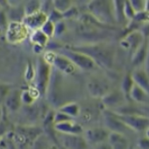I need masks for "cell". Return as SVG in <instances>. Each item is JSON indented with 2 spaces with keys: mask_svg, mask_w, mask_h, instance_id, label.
Instances as JSON below:
<instances>
[{
  "mask_svg": "<svg viewBox=\"0 0 149 149\" xmlns=\"http://www.w3.org/2000/svg\"><path fill=\"white\" fill-rule=\"evenodd\" d=\"M71 48L80 51L90 57L97 66L104 69L112 68L116 57V48L112 44L106 43H91Z\"/></svg>",
  "mask_w": 149,
  "mask_h": 149,
  "instance_id": "6da1fadb",
  "label": "cell"
},
{
  "mask_svg": "<svg viewBox=\"0 0 149 149\" xmlns=\"http://www.w3.org/2000/svg\"><path fill=\"white\" fill-rule=\"evenodd\" d=\"M87 8L89 14L101 23L108 25L117 23L113 0H90Z\"/></svg>",
  "mask_w": 149,
  "mask_h": 149,
  "instance_id": "7a4b0ae2",
  "label": "cell"
},
{
  "mask_svg": "<svg viewBox=\"0 0 149 149\" xmlns=\"http://www.w3.org/2000/svg\"><path fill=\"white\" fill-rule=\"evenodd\" d=\"M61 54L67 57L75 65L76 68H80L83 71H93L97 68V64L94 60L89 57L87 54L75 50L71 47H67L64 49L60 50Z\"/></svg>",
  "mask_w": 149,
  "mask_h": 149,
  "instance_id": "3957f363",
  "label": "cell"
},
{
  "mask_svg": "<svg viewBox=\"0 0 149 149\" xmlns=\"http://www.w3.org/2000/svg\"><path fill=\"white\" fill-rule=\"evenodd\" d=\"M51 65L43 58H40L37 62L34 75L36 79V89L38 90L40 95H44L47 93L51 78Z\"/></svg>",
  "mask_w": 149,
  "mask_h": 149,
  "instance_id": "277c9868",
  "label": "cell"
},
{
  "mask_svg": "<svg viewBox=\"0 0 149 149\" xmlns=\"http://www.w3.org/2000/svg\"><path fill=\"white\" fill-rule=\"evenodd\" d=\"M43 58L51 66L53 65L54 69L63 73L64 75H71L76 70V65L67 57H65L61 53L48 52L45 54Z\"/></svg>",
  "mask_w": 149,
  "mask_h": 149,
  "instance_id": "5b68a950",
  "label": "cell"
},
{
  "mask_svg": "<svg viewBox=\"0 0 149 149\" xmlns=\"http://www.w3.org/2000/svg\"><path fill=\"white\" fill-rule=\"evenodd\" d=\"M86 87L90 95L94 98H102L112 89L110 81L100 75L91 76L86 84Z\"/></svg>",
  "mask_w": 149,
  "mask_h": 149,
  "instance_id": "8992f818",
  "label": "cell"
},
{
  "mask_svg": "<svg viewBox=\"0 0 149 149\" xmlns=\"http://www.w3.org/2000/svg\"><path fill=\"white\" fill-rule=\"evenodd\" d=\"M118 117L133 132H147L148 131L149 120L148 115L144 114H120L117 113Z\"/></svg>",
  "mask_w": 149,
  "mask_h": 149,
  "instance_id": "52a82bcc",
  "label": "cell"
},
{
  "mask_svg": "<svg viewBox=\"0 0 149 149\" xmlns=\"http://www.w3.org/2000/svg\"><path fill=\"white\" fill-rule=\"evenodd\" d=\"M103 117H104L105 127L110 132L120 133V134H123L126 135L129 133L133 132L118 117V115L116 114L115 112H113L110 109H106L104 111Z\"/></svg>",
  "mask_w": 149,
  "mask_h": 149,
  "instance_id": "ba28073f",
  "label": "cell"
},
{
  "mask_svg": "<svg viewBox=\"0 0 149 149\" xmlns=\"http://www.w3.org/2000/svg\"><path fill=\"white\" fill-rule=\"evenodd\" d=\"M147 39L148 38H145L140 30H133L130 31L126 35V37L121 40L120 44L124 49L131 52L133 54Z\"/></svg>",
  "mask_w": 149,
  "mask_h": 149,
  "instance_id": "9c48e42d",
  "label": "cell"
},
{
  "mask_svg": "<svg viewBox=\"0 0 149 149\" xmlns=\"http://www.w3.org/2000/svg\"><path fill=\"white\" fill-rule=\"evenodd\" d=\"M109 134L110 131L106 127H93L85 131L83 138L88 146H98L107 142Z\"/></svg>",
  "mask_w": 149,
  "mask_h": 149,
  "instance_id": "30bf717a",
  "label": "cell"
},
{
  "mask_svg": "<svg viewBox=\"0 0 149 149\" xmlns=\"http://www.w3.org/2000/svg\"><path fill=\"white\" fill-rule=\"evenodd\" d=\"M28 28L22 21H11L8 26L7 38L11 43H19L28 35Z\"/></svg>",
  "mask_w": 149,
  "mask_h": 149,
  "instance_id": "8fae6325",
  "label": "cell"
},
{
  "mask_svg": "<svg viewBox=\"0 0 149 149\" xmlns=\"http://www.w3.org/2000/svg\"><path fill=\"white\" fill-rule=\"evenodd\" d=\"M58 141L63 148L70 149H81L88 148L83 136L81 134H68L58 133Z\"/></svg>",
  "mask_w": 149,
  "mask_h": 149,
  "instance_id": "7c38bea8",
  "label": "cell"
},
{
  "mask_svg": "<svg viewBox=\"0 0 149 149\" xmlns=\"http://www.w3.org/2000/svg\"><path fill=\"white\" fill-rule=\"evenodd\" d=\"M47 19V14L42 10H39L35 12L25 15L22 19V22L28 29L35 31L40 29Z\"/></svg>",
  "mask_w": 149,
  "mask_h": 149,
  "instance_id": "4fadbf2b",
  "label": "cell"
},
{
  "mask_svg": "<svg viewBox=\"0 0 149 149\" xmlns=\"http://www.w3.org/2000/svg\"><path fill=\"white\" fill-rule=\"evenodd\" d=\"M101 99L103 104L105 106V107H107V109L113 110L125 104L126 95L123 93L121 90L112 89Z\"/></svg>",
  "mask_w": 149,
  "mask_h": 149,
  "instance_id": "5bb4252c",
  "label": "cell"
},
{
  "mask_svg": "<svg viewBox=\"0 0 149 149\" xmlns=\"http://www.w3.org/2000/svg\"><path fill=\"white\" fill-rule=\"evenodd\" d=\"M54 128L57 133L68 134H82L83 132L82 126L75 122L73 120L54 124Z\"/></svg>",
  "mask_w": 149,
  "mask_h": 149,
  "instance_id": "9a60e30c",
  "label": "cell"
},
{
  "mask_svg": "<svg viewBox=\"0 0 149 149\" xmlns=\"http://www.w3.org/2000/svg\"><path fill=\"white\" fill-rule=\"evenodd\" d=\"M107 143H109L112 148L126 149L130 147V141L126 135L116 132H110Z\"/></svg>",
  "mask_w": 149,
  "mask_h": 149,
  "instance_id": "2e32d148",
  "label": "cell"
},
{
  "mask_svg": "<svg viewBox=\"0 0 149 149\" xmlns=\"http://www.w3.org/2000/svg\"><path fill=\"white\" fill-rule=\"evenodd\" d=\"M131 77H132L135 85L141 86L145 91L148 92V73L147 71H145L142 68H137L131 73Z\"/></svg>",
  "mask_w": 149,
  "mask_h": 149,
  "instance_id": "e0dca14e",
  "label": "cell"
},
{
  "mask_svg": "<svg viewBox=\"0 0 149 149\" xmlns=\"http://www.w3.org/2000/svg\"><path fill=\"white\" fill-rule=\"evenodd\" d=\"M128 97L137 104L144 105L148 102V92L135 84L133 86Z\"/></svg>",
  "mask_w": 149,
  "mask_h": 149,
  "instance_id": "ac0fdd59",
  "label": "cell"
},
{
  "mask_svg": "<svg viewBox=\"0 0 149 149\" xmlns=\"http://www.w3.org/2000/svg\"><path fill=\"white\" fill-rule=\"evenodd\" d=\"M148 39L132 54V62L133 65L140 66L141 65H144L145 60H147L148 58Z\"/></svg>",
  "mask_w": 149,
  "mask_h": 149,
  "instance_id": "d6986e66",
  "label": "cell"
},
{
  "mask_svg": "<svg viewBox=\"0 0 149 149\" xmlns=\"http://www.w3.org/2000/svg\"><path fill=\"white\" fill-rule=\"evenodd\" d=\"M59 110L65 113L71 118H76L80 113V107L77 103L73 101H68L59 107Z\"/></svg>",
  "mask_w": 149,
  "mask_h": 149,
  "instance_id": "ffe728a7",
  "label": "cell"
},
{
  "mask_svg": "<svg viewBox=\"0 0 149 149\" xmlns=\"http://www.w3.org/2000/svg\"><path fill=\"white\" fill-rule=\"evenodd\" d=\"M30 40L33 45H38L45 47L48 43L49 38L40 29H38V30L32 31V33L31 34V37H30Z\"/></svg>",
  "mask_w": 149,
  "mask_h": 149,
  "instance_id": "44dd1931",
  "label": "cell"
},
{
  "mask_svg": "<svg viewBox=\"0 0 149 149\" xmlns=\"http://www.w3.org/2000/svg\"><path fill=\"white\" fill-rule=\"evenodd\" d=\"M134 85V82L131 77V74H126L121 83V91L123 92V93L126 96H129V93L133 87V86Z\"/></svg>",
  "mask_w": 149,
  "mask_h": 149,
  "instance_id": "7402d4cb",
  "label": "cell"
},
{
  "mask_svg": "<svg viewBox=\"0 0 149 149\" xmlns=\"http://www.w3.org/2000/svg\"><path fill=\"white\" fill-rule=\"evenodd\" d=\"M40 7H41L40 0H29L27 2V3L25 4V6L24 7L25 15L35 12V11L40 10Z\"/></svg>",
  "mask_w": 149,
  "mask_h": 149,
  "instance_id": "603a6c76",
  "label": "cell"
},
{
  "mask_svg": "<svg viewBox=\"0 0 149 149\" xmlns=\"http://www.w3.org/2000/svg\"><path fill=\"white\" fill-rule=\"evenodd\" d=\"M72 2H73V0H54V9H56L61 12H64L68 9H69L70 7L73 6Z\"/></svg>",
  "mask_w": 149,
  "mask_h": 149,
  "instance_id": "cb8c5ba5",
  "label": "cell"
},
{
  "mask_svg": "<svg viewBox=\"0 0 149 149\" xmlns=\"http://www.w3.org/2000/svg\"><path fill=\"white\" fill-rule=\"evenodd\" d=\"M40 30L48 37V38H52L54 37V23H53L51 20L47 19L44 24L41 26Z\"/></svg>",
  "mask_w": 149,
  "mask_h": 149,
  "instance_id": "d4e9b609",
  "label": "cell"
},
{
  "mask_svg": "<svg viewBox=\"0 0 149 149\" xmlns=\"http://www.w3.org/2000/svg\"><path fill=\"white\" fill-rule=\"evenodd\" d=\"M129 2L134 9L135 12L147 10L148 0H129Z\"/></svg>",
  "mask_w": 149,
  "mask_h": 149,
  "instance_id": "484cf974",
  "label": "cell"
},
{
  "mask_svg": "<svg viewBox=\"0 0 149 149\" xmlns=\"http://www.w3.org/2000/svg\"><path fill=\"white\" fill-rule=\"evenodd\" d=\"M67 30V25L65 24V22L62 20L57 22L54 24V37H61L62 36Z\"/></svg>",
  "mask_w": 149,
  "mask_h": 149,
  "instance_id": "4316f807",
  "label": "cell"
},
{
  "mask_svg": "<svg viewBox=\"0 0 149 149\" xmlns=\"http://www.w3.org/2000/svg\"><path fill=\"white\" fill-rule=\"evenodd\" d=\"M73 120V118H71L70 116H68V114H66L65 113H63V112H61L60 110L57 113H55L54 117H53L54 124L60 123V122L66 121V120Z\"/></svg>",
  "mask_w": 149,
  "mask_h": 149,
  "instance_id": "83f0119b",
  "label": "cell"
},
{
  "mask_svg": "<svg viewBox=\"0 0 149 149\" xmlns=\"http://www.w3.org/2000/svg\"><path fill=\"white\" fill-rule=\"evenodd\" d=\"M36 97L33 96V94L30 92V91H25L24 92L21 96H20V100H22L23 103H25V105H31L34 102Z\"/></svg>",
  "mask_w": 149,
  "mask_h": 149,
  "instance_id": "f1b7e54d",
  "label": "cell"
},
{
  "mask_svg": "<svg viewBox=\"0 0 149 149\" xmlns=\"http://www.w3.org/2000/svg\"><path fill=\"white\" fill-rule=\"evenodd\" d=\"M47 17H48V19L51 20L54 24L57 23V22H59V21H61V20H62V19H64L63 18L62 12L60 11V10H56V9H54L50 12V14L47 15Z\"/></svg>",
  "mask_w": 149,
  "mask_h": 149,
  "instance_id": "f546056e",
  "label": "cell"
},
{
  "mask_svg": "<svg viewBox=\"0 0 149 149\" xmlns=\"http://www.w3.org/2000/svg\"><path fill=\"white\" fill-rule=\"evenodd\" d=\"M138 146L140 148L143 149H148L149 148V140L148 136L146 137H142L138 141Z\"/></svg>",
  "mask_w": 149,
  "mask_h": 149,
  "instance_id": "4dcf8cb0",
  "label": "cell"
},
{
  "mask_svg": "<svg viewBox=\"0 0 149 149\" xmlns=\"http://www.w3.org/2000/svg\"><path fill=\"white\" fill-rule=\"evenodd\" d=\"M28 72L25 74V78L27 79V80H30L34 78V75H35V69L32 66V65H28Z\"/></svg>",
  "mask_w": 149,
  "mask_h": 149,
  "instance_id": "1f68e13d",
  "label": "cell"
},
{
  "mask_svg": "<svg viewBox=\"0 0 149 149\" xmlns=\"http://www.w3.org/2000/svg\"><path fill=\"white\" fill-rule=\"evenodd\" d=\"M8 16L4 10H0V26H4L7 23Z\"/></svg>",
  "mask_w": 149,
  "mask_h": 149,
  "instance_id": "d6a6232c",
  "label": "cell"
},
{
  "mask_svg": "<svg viewBox=\"0 0 149 149\" xmlns=\"http://www.w3.org/2000/svg\"><path fill=\"white\" fill-rule=\"evenodd\" d=\"M8 1V4L11 6H16V5H19L21 0H7Z\"/></svg>",
  "mask_w": 149,
  "mask_h": 149,
  "instance_id": "836d02e7",
  "label": "cell"
},
{
  "mask_svg": "<svg viewBox=\"0 0 149 149\" xmlns=\"http://www.w3.org/2000/svg\"><path fill=\"white\" fill-rule=\"evenodd\" d=\"M7 5H9L7 0H0V6L5 7V6H7Z\"/></svg>",
  "mask_w": 149,
  "mask_h": 149,
  "instance_id": "e575fe53",
  "label": "cell"
},
{
  "mask_svg": "<svg viewBox=\"0 0 149 149\" xmlns=\"http://www.w3.org/2000/svg\"><path fill=\"white\" fill-rule=\"evenodd\" d=\"M0 118H1V110H0Z\"/></svg>",
  "mask_w": 149,
  "mask_h": 149,
  "instance_id": "d590c367",
  "label": "cell"
}]
</instances>
